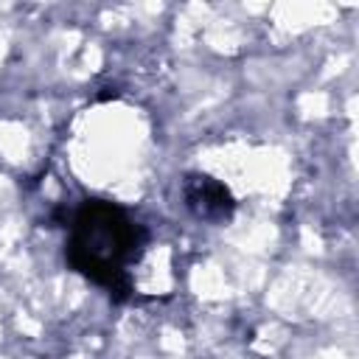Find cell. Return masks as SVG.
<instances>
[{
	"instance_id": "1",
	"label": "cell",
	"mask_w": 359,
	"mask_h": 359,
	"mask_svg": "<svg viewBox=\"0 0 359 359\" xmlns=\"http://www.w3.org/2000/svg\"><path fill=\"white\" fill-rule=\"evenodd\" d=\"M149 230L126 208L109 199H84L70 222L65 241L67 266L104 289L112 303H126L135 292L132 264L140 261Z\"/></svg>"
},
{
	"instance_id": "2",
	"label": "cell",
	"mask_w": 359,
	"mask_h": 359,
	"mask_svg": "<svg viewBox=\"0 0 359 359\" xmlns=\"http://www.w3.org/2000/svg\"><path fill=\"white\" fill-rule=\"evenodd\" d=\"M182 202L188 213L205 224H224L236 213V196L233 191L205 171H188L180 182Z\"/></svg>"
}]
</instances>
